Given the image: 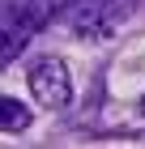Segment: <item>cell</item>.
<instances>
[{"label":"cell","mask_w":145,"mask_h":149,"mask_svg":"<svg viewBox=\"0 0 145 149\" xmlns=\"http://www.w3.org/2000/svg\"><path fill=\"white\" fill-rule=\"evenodd\" d=\"M141 115H145V94H141Z\"/></svg>","instance_id":"cell-4"},{"label":"cell","mask_w":145,"mask_h":149,"mask_svg":"<svg viewBox=\"0 0 145 149\" xmlns=\"http://www.w3.org/2000/svg\"><path fill=\"white\" fill-rule=\"evenodd\" d=\"M26 85H30L34 102L47 111H60L73 102V77H68V64L60 56H39L26 72Z\"/></svg>","instance_id":"cell-2"},{"label":"cell","mask_w":145,"mask_h":149,"mask_svg":"<svg viewBox=\"0 0 145 149\" xmlns=\"http://www.w3.org/2000/svg\"><path fill=\"white\" fill-rule=\"evenodd\" d=\"M34 119V111L26 102H17V98H9V94H0V132H26Z\"/></svg>","instance_id":"cell-3"},{"label":"cell","mask_w":145,"mask_h":149,"mask_svg":"<svg viewBox=\"0 0 145 149\" xmlns=\"http://www.w3.org/2000/svg\"><path fill=\"white\" fill-rule=\"evenodd\" d=\"M137 0H64L60 22L77 38H107L132 17Z\"/></svg>","instance_id":"cell-1"}]
</instances>
